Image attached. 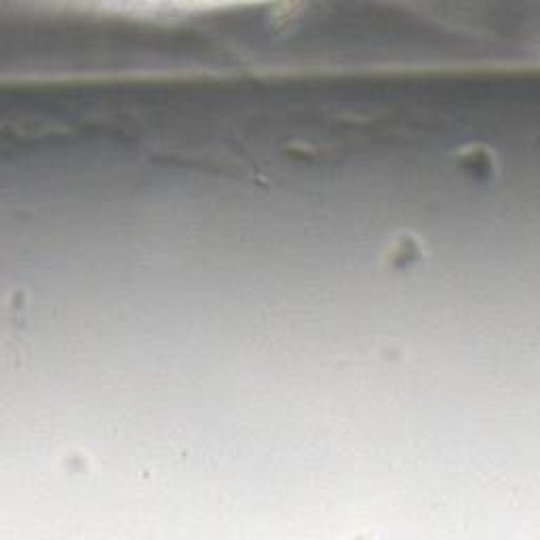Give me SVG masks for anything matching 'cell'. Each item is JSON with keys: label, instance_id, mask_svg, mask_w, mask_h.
Masks as SVG:
<instances>
[{"label": "cell", "instance_id": "obj_1", "mask_svg": "<svg viewBox=\"0 0 540 540\" xmlns=\"http://www.w3.org/2000/svg\"><path fill=\"white\" fill-rule=\"evenodd\" d=\"M458 165L477 179H486L496 171V156L486 146H466L458 152Z\"/></svg>", "mask_w": 540, "mask_h": 540}, {"label": "cell", "instance_id": "obj_2", "mask_svg": "<svg viewBox=\"0 0 540 540\" xmlns=\"http://www.w3.org/2000/svg\"><path fill=\"white\" fill-rule=\"evenodd\" d=\"M422 260V243L412 234H401L388 247V266L395 270L412 268Z\"/></svg>", "mask_w": 540, "mask_h": 540}]
</instances>
